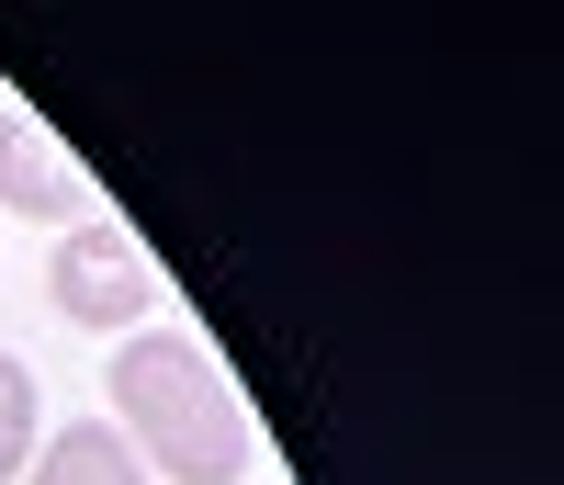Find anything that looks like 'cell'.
Masks as SVG:
<instances>
[{
    "mask_svg": "<svg viewBox=\"0 0 564 485\" xmlns=\"http://www.w3.org/2000/svg\"><path fill=\"white\" fill-rule=\"evenodd\" d=\"M0 215H34V226H79L102 215V192H90V170L68 159V136H45V114H0Z\"/></svg>",
    "mask_w": 564,
    "mask_h": 485,
    "instance_id": "obj_3",
    "label": "cell"
},
{
    "mask_svg": "<svg viewBox=\"0 0 564 485\" xmlns=\"http://www.w3.org/2000/svg\"><path fill=\"white\" fill-rule=\"evenodd\" d=\"M45 294H57V316H79V327L135 338V327L159 316V260L135 249L113 215H79V226L57 237V260H45Z\"/></svg>",
    "mask_w": 564,
    "mask_h": 485,
    "instance_id": "obj_2",
    "label": "cell"
},
{
    "mask_svg": "<svg viewBox=\"0 0 564 485\" xmlns=\"http://www.w3.org/2000/svg\"><path fill=\"white\" fill-rule=\"evenodd\" d=\"M102 396H113L124 452L159 463L170 485H238V474L260 463V429H249V407H238V384H226L181 327H135V338H113Z\"/></svg>",
    "mask_w": 564,
    "mask_h": 485,
    "instance_id": "obj_1",
    "label": "cell"
},
{
    "mask_svg": "<svg viewBox=\"0 0 564 485\" xmlns=\"http://www.w3.org/2000/svg\"><path fill=\"white\" fill-rule=\"evenodd\" d=\"M23 485H148V463L124 452L113 418H79V429H57V441L23 463Z\"/></svg>",
    "mask_w": 564,
    "mask_h": 485,
    "instance_id": "obj_4",
    "label": "cell"
},
{
    "mask_svg": "<svg viewBox=\"0 0 564 485\" xmlns=\"http://www.w3.org/2000/svg\"><path fill=\"white\" fill-rule=\"evenodd\" d=\"M23 463H34V373L0 351V485H23Z\"/></svg>",
    "mask_w": 564,
    "mask_h": 485,
    "instance_id": "obj_5",
    "label": "cell"
}]
</instances>
